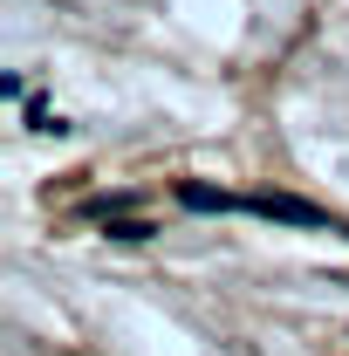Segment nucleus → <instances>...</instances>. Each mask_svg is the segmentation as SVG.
Listing matches in <instances>:
<instances>
[{
  "instance_id": "f257e3e1",
  "label": "nucleus",
  "mask_w": 349,
  "mask_h": 356,
  "mask_svg": "<svg viewBox=\"0 0 349 356\" xmlns=\"http://www.w3.org/2000/svg\"><path fill=\"white\" fill-rule=\"evenodd\" d=\"M178 199L192 213H254V220H281V226H322V233H349L343 220H329L322 206L308 199H233V192H213V185H178Z\"/></svg>"
}]
</instances>
